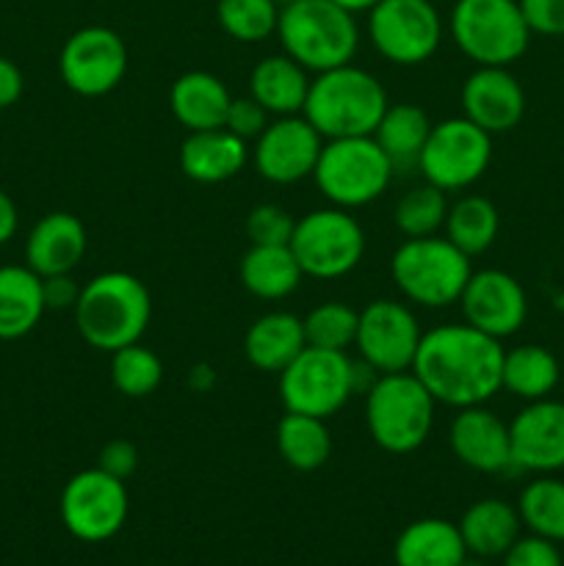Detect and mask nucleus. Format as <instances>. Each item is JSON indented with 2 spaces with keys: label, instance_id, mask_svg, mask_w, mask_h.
Listing matches in <instances>:
<instances>
[{
  "label": "nucleus",
  "instance_id": "nucleus-47",
  "mask_svg": "<svg viewBox=\"0 0 564 566\" xmlns=\"http://www.w3.org/2000/svg\"><path fill=\"white\" fill-rule=\"evenodd\" d=\"M332 3L343 6V9L352 11V14H359V11H370V9H374V6L379 3V0H332Z\"/></svg>",
  "mask_w": 564,
  "mask_h": 566
},
{
  "label": "nucleus",
  "instance_id": "nucleus-37",
  "mask_svg": "<svg viewBox=\"0 0 564 566\" xmlns=\"http://www.w3.org/2000/svg\"><path fill=\"white\" fill-rule=\"evenodd\" d=\"M216 20L221 31L243 44H254L276 33L280 3L276 0H219Z\"/></svg>",
  "mask_w": 564,
  "mask_h": 566
},
{
  "label": "nucleus",
  "instance_id": "nucleus-6",
  "mask_svg": "<svg viewBox=\"0 0 564 566\" xmlns=\"http://www.w3.org/2000/svg\"><path fill=\"white\" fill-rule=\"evenodd\" d=\"M390 274L401 296L418 307L440 310L459 302L470 274V258L448 238H404L393 252Z\"/></svg>",
  "mask_w": 564,
  "mask_h": 566
},
{
  "label": "nucleus",
  "instance_id": "nucleus-49",
  "mask_svg": "<svg viewBox=\"0 0 564 566\" xmlns=\"http://www.w3.org/2000/svg\"><path fill=\"white\" fill-rule=\"evenodd\" d=\"M276 3H280V9H282V6H288V3H293V0H276Z\"/></svg>",
  "mask_w": 564,
  "mask_h": 566
},
{
  "label": "nucleus",
  "instance_id": "nucleus-32",
  "mask_svg": "<svg viewBox=\"0 0 564 566\" xmlns=\"http://www.w3.org/2000/svg\"><path fill=\"white\" fill-rule=\"evenodd\" d=\"M498 227H501V219H498L495 205L479 193H468V197H459L457 202L448 205L442 230L459 252H464L468 258H479L495 243Z\"/></svg>",
  "mask_w": 564,
  "mask_h": 566
},
{
  "label": "nucleus",
  "instance_id": "nucleus-19",
  "mask_svg": "<svg viewBox=\"0 0 564 566\" xmlns=\"http://www.w3.org/2000/svg\"><path fill=\"white\" fill-rule=\"evenodd\" d=\"M459 97L462 116L490 136L514 130L525 114V92L509 66H476L462 83Z\"/></svg>",
  "mask_w": 564,
  "mask_h": 566
},
{
  "label": "nucleus",
  "instance_id": "nucleus-13",
  "mask_svg": "<svg viewBox=\"0 0 564 566\" xmlns=\"http://www.w3.org/2000/svg\"><path fill=\"white\" fill-rule=\"evenodd\" d=\"M370 44L398 66H418L437 53L442 20L431 0H379L368 11Z\"/></svg>",
  "mask_w": 564,
  "mask_h": 566
},
{
  "label": "nucleus",
  "instance_id": "nucleus-33",
  "mask_svg": "<svg viewBox=\"0 0 564 566\" xmlns=\"http://www.w3.org/2000/svg\"><path fill=\"white\" fill-rule=\"evenodd\" d=\"M503 390L523 401H540L558 385V359L542 346H518L503 352Z\"/></svg>",
  "mask_w": 564,
  "mask_h": 566
},
{
  "label": "nucleus",
  "instance_id": "nucleus-23",
  "mask_svg": "<svg viewBox=\"0 0 564 566\" xmlns=\"http://www.w3.org/2000/svg\"><path fill=\"white\" fill-rule=\"evenodd\" d=\"M304 324L299 315L274 310L252 321L243 337V354L249 365L263 374H282L304 352Z\"/></svg>",
  "mask_w": 564,
  "mask_h": 566
},
{
  "label": "nucleus",
  "instance_id": "nucleus-24",
  "mask_svg": "<svg viewBox=\"0 0 564 566\" xmlns=\"http://www.w3.org/2000/svg\"><path fill=\"white\" fill-rule=\"evenodd\" d=\"M468 558L459 525L442 517L409 523L393 545L396 566H459Z\"/></svg>",
  "mask_w": 564,
  "mask_h": 566
},
{
  "label": "nucleus",
  "instance_id": "nucleus-48",
  "mask_svg": "<svg viewBox=\"0 0 564 566\" xmlns=\"http://www.w3.org/2000/svg\"><path fill=\"white\" fill-rule=\"evenodd\" d=\"M459 566H487V564H484V558H476V556H468V558H464V562H462V564H459Z\"/></svg>",
  "mask_w": 564,
  "mask_h": 566
},
{
  "label": "nucleus",
  "instance_id": "nucleus-15",
  "mask_svg": "<svg viewBox=\"0 0 564 566\" xmlns=\"http://www.w3.org/2000/svg\"><path fill=\"white\" fill-rule=\"evenodd\" d=\"M66 88L81 97L111 94L127 75V44L114 28L86 25L72 33L59 55Z\"/></svg>",
  "mask_w": 564,
  "mask_h": 566
},
{
  "label": "nucleus",
  "instance_id": "nucleus-16",
  "mask_svg": "<svg viewBox=\"0 0 564 566\" xmlns=\"http://www.w3.org/2000/svg\"><path fill=\"white\" fill-rule=\"evenodd\" d=\"M321 147H324V138L302 114L276 116L254 138V169L274 186H293L304 177H313Z\"/></svg>",
  "mask_w": 564,
  "mask_h": 566
},
{
  "label": "nucleus",
  "instance_id": "nucleus-14",
  "mask_svg": "<svg viewBox=\"0 0 564 566\" xmlns=\"http://www.w3.org/2000/svg\"><path fill=\"white\" fill-rule=\"evenodd\" d=\"M420 337L424 332L409 304L396 302V298H376L368 307L359 310L354 346L365 368L374 370L376 376L401 374V370H412Z\"/></svg>",
  "mask_w": 564,
  "mask_h": 566
},
{
  "label": "nucleus",
  "instance_id": "nucleus-43",
  "mask_svg": "<svg viewBox=\"0 0 564 566\" xmlns=\"http://www.w3.org/2000/svg\"><path fill=\"white\" fill-rule=\"evenodd\" d=\"M97 468L105 470L108 475H114V479L127 481L133 473H136V468H138L136 446H133V442H127V440H111L108 446L100 451Z\"/></svg>",
  "mask_w": 564,
  "mask_h": 566
},
{
  "label": "nucleus",
  "instance_id": "nucleus-35",
  "mask_svg": "<svg viewBox=\"0 0 564 566\" xmlns=\"http://www.w3.org/2000/svg\"><path fill=\"white\" fill-rule=\"evenodd\" d=\"M448 216V199L446 191L435 188L431 182L424 180V186H415L404 193L393 210V221L396 230L404 238H429L437 235L446 224Z\"/></svg>",
  "mask_w": 564,
  "mask_h": 566
},
{
  "label": "nucleus",
  "instance_id": "nucleus-8",
  "mask_svg": "<svg viewBox=\"0 0 564 566\" xmlns=\"http://www.w3.org/2000/svg\"><path fill=\"white\" fill-rule=\"evenodd\" d=\"M453 44L476 66H509L529 50L520 0H457L448 17Z\"/></svg>",
  "mask_w": 564,
  "mask_h": 566
},
{
  "label": "nucleus",
  "instance_id": "nucleus-31",
  "mask_svg": "<svg viewBox=\"0 0 564 566\" xmlns=\"http://www.w3.org/2000/svg\"><path fill=\"white\" fill-rule=\"evenodd\" d=\"M276 451L288 468L315 473L332 457V434L324 418L288 412L276 423Z\"/></svg>",
  "mask_w": 564,
  "mask_h": 566
},
{
  "label": "nucleus",
  "instance_id": "nucleus-29",
  "mask_svg": "<svg viewBox=\"0 0 564 566\" xmlns=\"http://www.w3.org/2000/svg\"><path fill=\"white\" fill-rule=\"evenodd\" d=\"M431 133L429 114L420 105L412 103H396L387 105L382 114L379 125L370 133L374 142L379 144L382 153L393 164L396 171H412L418 169L420 153L426 147V138Z\"/></svg>",
  "mask_w": 564,
  "mask_h": 566
},
{
  "label": "nucleus",
  "instance_id": "nucleus-17",
  "mask_svg": "<svg viewBox=\"0 0 564 566\" xmlns=\"http://www.w3.org/2000/svg\"><path fill=\"white\" fill-rule=\"evenodd\" d=\"M457 304L462 307L464 324L495 340L512 337L529 315L523 285L501 269L473 271Z\"/></svg>",
  "mask_w": 564,
  "mask_h": 566
},
{
  "label": "nucleus",
  "instance_id": "nucleus-7",
  "mask_svg": "<svg viewBox=\"0 0 564 566\" xmlns=\"http://www.w3.org/2000/svg\"><path fill=\"white\" fill-rule=\"evenodd\" d=\"M393 175L396 169L374 136H352L324 142L313 180L326 202L354 210L376 202L387 191Z\"/></svg>",
  "mask_w": 564,
  "mask_h": 566
},
{
  "label": "nucleus",
  "instance_id": "nucleus-12",
  "mask_svg": "<svg viewBox=\"0 0 564 566\" xmlns=\"http://www.w3.org/2000/svg\"><path fill=\"white\" fill-rule=\"evenodd\" d=\"M130 497L122 479L92 468L72 475L61 490L59 514L64 528L86 545L108 542L125 528Z\"/></svg>",
  "mask_w": 564,
  "mask_h": 566
},
{
  "label": "nucleus",
  "instance_id": "nucleus-2",
  "mask_svg": "<svg viewBox=\"0 0 564 566\" xmlns=\"http://www.w3.org/2000/svg\"><path fill=\"white\" fill-rule=\"evenodd\" d=\"M75 326L92 348L114 354L142 340L153 318L147 285L127 271H105L81 287L75 304Z\"/></svg>",
  "mask_w": 564,
  "mask_h": 566
},
{
  "label": "nucleus",
  "instance_id": "nucleus-18",
  "mask_svg": "<svg viewBox=\"0 0 564 566\" xmlns=\"http://www.w3.org/2000/svg\"><path fill=\"white\" fill-rule=\"evenodd\" d=\"M512 464L531 473H556L564 468V403L540 398L529 401L509 423Z\"/></svg>",
  "mask_w": 564,
  "mask_h": 566
},
{
  "label": "nucleus",
  "instance_id": "nucleus-21",
  "mask_svg": "<svg viewBox=\"0 0 564 566\" xmlns=\"http://www.w3.org/2000/svg\"><path fill=\"white\" fill-rule=\"evenodd\" d=\"M86 227L77 216L55 210L42 216L28 232L25 265L39 276L72 274L86 254Z\"/></svg>",
  "mask_w": 564,
  "mask_h": 566
},
{
  "label": "nucleus",
  "instance_id": "nucleus-38",
  "mask_svg": "<svg viewBox=\"0 0 564 566\" xmlns=\"http://www.w3.org/2000/svg\"><path fill=\"white\" fill-rule=\"evenodd\" d=\"M302 324L307 346L346 352L348 346H354V337H357L359 310H352L343 302H324L310 310Z\"/></svg>",
  "mask_w": 564,
  "mask_h": 566
},
{
  "label": "nucleus",
  "instance_id": "nucleus-42",
  "mask_svg": "<svg viewBox=\"0 0 564 566\" xmlns=\"http://www.w3.org/2000/svg\"><path fill=\"white\" fill-rule=\"evenodd\" d=\"M531 33L564 36V0H520Z\"/></svg>",
  "mask_w": 564,
  "mask_h": 566
},
{
  "label": "nucleus",
  "instance_id": "nucleus-46",
  "mask_svg": "<svg viewBox=\"0 0 564 566\" xmlns=\"http://www.w3.org/2000/svg\"><path fill=\"white\" fill-rule=\"evenodd\" d=\"M17 227H20V213H17L14 199L0 188V247L17 235Z\"/></svg>",
  "mask_w": 564,
  "mask_h": 566
},
{
  "label": "nucleus",
  "instance_id": "nucleus-25",
  "mask_svg": "<svg viewBox=\"0 0 564 566\" xmlns=\"http://www.w3.org/2000/svg\"><path fill=\"white\" fill-rule=\"evenodd\" d=\"M230 103V88L224 86L221 77L210 75V72H186V75H180L171 83V114L188 133L224 127Z\"/></svg>",
  "mask_w": 564,
  "mask_h": 566
},
{
  "label": "nucleus",
  "instance_id": "nucleus-22",
  "mask_svg": "<svg viewBox=\"0 0 564 566\" xmlns=\"http://www.w3.org/2000/svg\"><path fill=\"white\" fill-rule=\"evenodd\" d=\"M249 160V147L236 133L216 127V130H194L188 133L180 147V169L188 180L202 182V186H216L227 182Z\"/></svg>",
  "mask_w": 564,
  "mask_h": 566
},
{
  "label": "nucleus",
  "instance_id": "nucleus-4",
  "mask_svg": "<svg viewBox=\"0 0 564 566\" xmlns=\"http://www.w3.org/2000/svg\"><path fill=\"white\" fill-rule=\"evenodd\" d=\"M276 36L282 53L315 75L352 64L359 48L354 14L332 0H293L282 6Z\"/></svg>",
  "mask_w": 564,
  "mask_h": 566
},
{
  "label": "nucleus",
  "instance_id": "nucleus-30",
  "mask_svg": "<svg viewBox=\"0 0 564 566\" xmlns=\"http://www.w3.org/2000/svg\"><path fill=\"white\" fill-rule=\"evenodd\" d=\"M243 287L263 302H282L304 280L291 247H258L252 243L238 265Z\"/></svg>",
  "mask_w": 564,
  "mask_h": 566
},
{
  "label": "nucleus",
  "instance_id": "nucleus-41",
  "mask_svg": "<svg viewBox=\"0 0 564 566\" xmlns=\"http://www.w3.org/2000/svg\"><path fill=\"white\" fill-rule=\"evenodd\" d=\"M269 125V111L258 103L254 97H232L230 108H227L224 130L236 133L238 138L249 142V138H258L260 133Z\"/></svg>",
  "mask_w": 564,
  "mask_h": 566
},
{
  "label": "nucleus",
  "instance_id": "nucleus-11",
  "mask_svg": "<svg viewBox=\"0 0 564 566\" xmlns=\"http://www.w3.org/2000/svg\"><path fill=\"white\" fill-rule=\"evenodd\" d=\"M492 160V136L468 116H451L431 125L420 153L418 171L440 191H464L484 177Z\"/></svg>",
  "mask_w": 564,
  "mask_h": 566
},
{
  "label": "nucleus",
  "instance_id": "nucleus-40",
  "mask_svg": "<svg viewBox=\"0 0 564 566\" xmlns=\"http://www.w3.org/2000/svg\"><path fill=\"white\" fill-rule=\"evenodd\" d=\"M501 558L503 566H564L556 542L542 539L536 534L518 536V542Z\"/></svg>",
  "mask_w": 564,
  "mask_h": 566
},
{
  "label": "nucleus",
  "instance_id": "nucleus-26",
  "mask_svg": "<svg viewBox=\"0 0 564 566\" xmlns=\"http://www.w3.org/2000/svg\"><path fill=\"white\" fill-rule=\"evenodd\" d=\"M310 81V72L291 55H265L249 75V97L258 99L271 116H296L304 108Z\"/></svg>",
  "mask_w": 564,
  "mask_h": 566
},
{
  "label": "nucleus",
  "instance_id": "nucleus-28",
  "mask_svg": "<svg viewBox=\"0 0 564 566\" xmlns=\"http://www.w3.org/2000/svg\"><path fill=\"white\" fill-rule=\"evenodd\" d=\"M44 313L42 276L28 265H0V340L31 335Z\"/></svg>",
  "mask_w": 564,
  "mask_h": 566
},
{
  "label": "nucleus",
  "instance_id": "nucleus-1",
  "mask_svg": "<svg viewBox=\"0 0 564 566\" xmlns=\"http://www.w3.org/2000/svg\"><path fill=\"white\" fill-rule=\"evenodd\" d=\"M412 374L437 403L479 407L503 390L501 340L468 324H442L424 332Z\"/></svg>",
  "mask_w": 564,
  "mask_h": 566
},
{
  "label": "nucleus",
  "instance_id": "nucleus-3",
  "mask_svg": "<svg viewBox=\"0 0 564 566\" xmlns=\"http://www.w3.org/2000/svg\"><path fill=\"white\" fill-rule=\"evenodd\" d=\"M387 105L390 103L379 77L354 64H343L318 72L310 81L302 116L321 133L324 142H330V138L370 136Z\"/></svg>",
  "mask_w": 564,
  "mask_h": 566
},
{
  "label": "nucleus",
  "instance_id": "nucleus-39",
  "mask_svg": "<svg viewBox=\"0 0 564 566\" xmlns=\"http://www.w3.org/2000/svg\"><path fill=\"white\" fill-rule=\"evenodd\" d=\"M296 219L282 205H254L247 216V235L258 247H288Z\"/></svg>",
  "mask_w": 564,
  "mask_h": 566
},
{
  "label": "nucleus",
  "instance_id": "nucleus-5",
  "mask_svg": "<svg viewBox=\"0 0 564 566\" xmlns=\"http://www.w3.org/2000/svg\"><path fill=\"white\" fill-rule=\"evenodd\" d=\"M437 401L412 370L376 376L365 396V426L376 446L393 457H407L429 440Z\"/></svg>",
  "mask_w": 564,
  "mask_h": 566
},
{
  "label": "nucleus",
  "instance_id": "nucleus-10",
  "mask_svg": "<svg viewBox=\"0 0 564 566\" xmlns=\"http://www.w3.org/2000/svg\"><path fill=\"white\" fill-rule=\"evenodd\" d=\"M291 252L304 276L313 280H341L352 274L365 254V232L352 210L330 208L296 219L291 235Z\"/></svg>",
  "mask_w": 564,
  "mask_h": 566
},
{
  "label": "nucleus",
  "instance_id": "nucleus-44",
  "mask_svg": "<svg viewBox=\"0 0 564 566\" xmlns=\"http://www.w3.org/2000/svg\"><path fill=\"white\" fill-rule=\"evenodd\" d=\"M81 287L72 274H55V276H42V296L44 307L48 310H75L77 296H81Z\"/></svg>",
  "mask_w": 564,
  "mask_h": 566
},
{
  "label": "nucleus",
  "instance_id": "nucleus-34",
  "mask_svg": "<svg viewBox=\"0 0 564 566\" xmlns=\"http://www.w3.org/2000/svg\"><path fill=\"white\" fill-rule=\"evenodd\" d=\"M520 523L531 534L551 542H564V481L542 475L523 486L518 497Z\"/></svg>",
  "mask_w": 564,
  "mask_h": 566
},
{
  "label": "nucleus",
  "instance_id": "nucleus-27",
  "mask_svg": "<svg viewBox=\"0 0 564 566\" xmlns=\"http://www.w3.org/2000/svg\"><path fill=\"white\" fill-rule=\"evenodd\" d=\"M457 525L464 547H468V556L484 558V562L501 558L518 542L520 528H523L518 506L501 501V497L476 501L473 506L464 509Z\"/></svg>",
  "mask_w": 564,
  "mask_h": 566
},
{
  "label": "nucleus",
  "instance_id": "nucleus-45",
  "mask_svg": "<svg viewBox=\"0 0 564 566\" xmlns=\"http://www.w3.org/2000/svg\"><path fill=\"white\" fill-rule=\"evenodd\" d=\"M22 88H25V81H22L20 66L0 55V111L11 108L22 97Z\"/></svg>",
  "mask_w": 564,
  "mask_h": 566
},
{
  "label": "nucleus",
  "instance_id": "nucleus-20",
  "mask_svg": "<svg viewBox=\"0 0 564 566\" xmlns=\"http://www.w3.org/2000/svg\"><path fill=\"white\" fill-rule=\"evenodd\" d=\"M448 448L464 468L476 473L495 475L514 468L509 423H503L484 403L457 409L448 426Z\"/></svg>",
  "mask_w": 564,
  "mask_h": 566
},
{
  "label": "nucleus",
  "instance_id": "nucleus-9",
  "mask_svg": "<svg viewBox=\"0 0 564 566\" xmlns=\"http://www.w3.org/2000/svg\"><path fill=\"white\" fill-rule=\"evenodd\" d=\"M359 385V368L346 352L304 346V352L280 374V401L285 412L330 420L341 412Z\"/></svg>",
  "mask_w": 564,
  "mask_h": 566
},
{
  "label": "nucleus",
  "instance_id": "nucleus-36",
  "mask_svg": "<svg viewBox=\"0 0 564 566\" xmlns=\"http://www.w3.org/2000/svg\"><path fill=\"white\" fill-rule=\"evenodd\" d=\"M111 381L125 398H147L164 381V363L142 343H130L111 354Z\"/></svg>",
  "mask_w": 564,
  "mask_h": 566
}]
</instances>
